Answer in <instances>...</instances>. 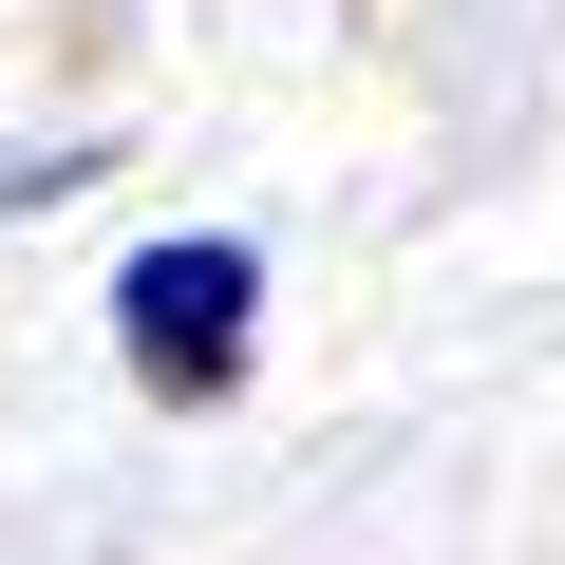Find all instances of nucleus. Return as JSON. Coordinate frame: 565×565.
Here are the masks:
<instances>
[{"label":"nucleus","instance_id":"obj_1","mask_svg":"<svg viewBox=\"0 0 565 565\" xmlns=\"http://www.w3.org/2000/svg\"><path fill=\"white\" fill-rule=\"evenodd\" d=\"M245 302H264V264H245L226 226H189V245H151V264L114 282V340H132L151 396H226V377H245Z\"/></svg>","mask_w":565,"mask_h":565}]
</instances>
